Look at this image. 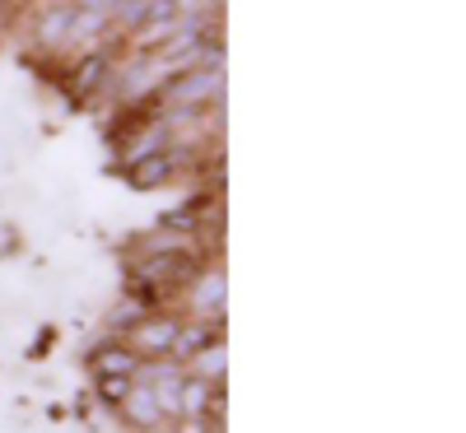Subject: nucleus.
Masks as SVG:
<instances>
[{"mask_svg":"<svg viewBox=\"0 0 466 433\" xmlns=\"http://www.w3.org/2000/svg\"><path fill=\"white\" fill-rule=\"evenodd\" d=\"M187 317L224 322V270L219 266H201V275L187 285Z\"/></svg>","mask_w":466,"mask_h":433,"instance_id":"4","label":"nucleus"},{"mask_svg":"<svg viewBox=\"0 0 466 433\" xmlns=\"http://www.w3.org/2000/svg\"><path fill=\"white\" fill-rule=\"evenodd\" d=\"M177 173H182V164H177V154H173V149L145 154V159H136V164H127V168H122V177H127L136 191H154V186L173 182Z\"/></svg>","mask_w":466,"mask_h":433,"instance_id":"5","label":"nucleus"},{"mask_svg":"<svg viewBox=\"0 0 466 433\" xmlns=\"http://www.w3.org/2000/svg\"><path fill=\"white\" fill-rule=\"evenodd\" d=\"M191 378H206V382H224V340L219 345H206L201 354H191Z\"/></svg>","mask_w":466,"mask_h":433,"instance_id":"9","label":"nucleus"},{"mask_svg":"<svg viewBox=\"0 0 466 433\" xmlns=\"http://www.w3.org/2000/svg\"><path fill=\"white\" fill-rule=\"evenodd\" d=\"M116 410H122V419L131 424V428H154V424H164V410H159V401H154V391L149 387H131L122 401H116Z\"/></svg>","mask_w":466,"mask_h":433,"instance_id":"7","label":"nucleus"},{"mask_svg":"<svg viewBox=\"0 0 466 433\" xmlns=\"http://www.w3.org/2000/svg\"><path fill=\"white\" fill-rule=\"evenodd\" d=\"M70 24H75V0H43V5L33 10V47L43 56H61L66 43H70Z\"/></svg>","mask_w":466,"mask_h":433,"instance_id":"1","label":"nucleus"},{"mask_svg":"<svg viewBox=\"0 0 466 433\" xmlns=\"http://www.w3.org/2000/svg\"><path fill=\"white\" fill-rule=\"evenodd\" d=\"M131 387H136V382H131L127 373H98V397H103L107 406H116Z\"/></svg>","mask_w":466,"mask_h":433,"instance_id":"10","label":"nucleus"},{"mask_svg":"<svg viewBox=\"0 0 466 433\" xmlns=\"http://www.w3.org/2000/svg\"><path fill=\"white\" fill-rule=\"evenodd\" d=\"M177 322H182V317H173V312H164V307H159V312H145V317H140L136 327H127L116 340H122L127 349H136L140 359H164V354L173 349Z\"/></svg>","mask_w":466,"mask_h":433,"instance_id":"2","label":"nucleus"},{"mask_svg":"<svg viewBox=\"0 0 466 433\" xmlns=\"http://www.w3.org/2000/svg\"><path fill=\"white\" fill-rule=\"evenodd\" d=\"M112 52H103V47H89V52H75V61H70V75H66V94H70V103H94L98 94H103V85H107V75H112Z\"/></svg>","mask_w":466,"mask_h":433,"instance_id":"3","label":"nucleus"},{"mask_svg":"<svg viewBox=\"0 0 466 433\" xmlns=\"http://www.w3.org/2000/svg\"><path fill=\"white\" fill-rule=\"evenodd\" d=\"M136 364H140V354H136V349H127L116 336H107V345L94 354V368H98V373H127V378H131V373H136Z\"/></svg>","mask_w":466,"mask_h":433,"instance_id":"8","label":"nucleus"},{"mask_svg":"<svg viewBox=\"0 0 466 433\" xmlns=\"http://www.w3.org/2000/svg\"><path fill=\"white\" fill-rule=\"evenodd\" d=\"M19 247V228L15 224H0V257H10Z\"/></svg>","mask_w":466,"mask_h":433,"instance_id":"11","label":"nucleus"},{"mask_svg":"<svg viewBox=\"0 0 466 433\" xmlns=\"http://www.w3.org/2000/svg\"><path fill=\"white\" fill-rule=\"evenodd\" d=\"M219 327H224V322H206V317H187V322H177V336H173L168 359L187 364L191 354H201L206 345H219Z\"/></svg>","mask_w":466,"mask_h":433,"instance_id":"6","label":"nucleus"}]
</instances>
